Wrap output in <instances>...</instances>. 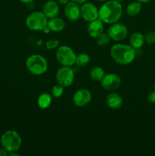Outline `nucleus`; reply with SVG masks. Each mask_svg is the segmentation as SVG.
Listing matches in <instances>:
<instances>
[{
	"instance_id": "f257e3e1",
	"label": "nucleus",
	"mask_w": 155,
	"mask_h": 156,
	"mask_svg": "<svg viewBox=\"0 0 155 156\" xmlns=\"http://www.w3.org/2000/svg\"><path fill=\"white\" fill-rule=\"evenodd\" d=\"M122 6L116 0H108L99 9V19L105 24L118 22L122 15Z\"/></svg>"
},
{
	"instance_id": "f03ea898",
	"label": "nucleus",
	"mask_w": 155,
	"mask_h": 156,
	"mask_svg": "<svg viewBox=\"0 0 155 156\" xmlns=\"http://www.w3.org/2000/svg\"><path fill=\"white\" fill-rule=\"evenodd\" d=\"M110 56L119 65H128L135 59V49L129 44H115L111 47Z\"/></svg>"
},
{
	"instance_id": "7ed1b4c3",
	"label": "nucleus",
	"mask_w": 155,
	"mask_h": 156,
	"mask_svg": "<svg viewBox=\"0 0 155 156\" xmlns=\"http://www.w3.org/2000/svg\"><path fill=\"white\" fill-rule=\"evenodd\" d=\"M2 146L8 152H17L21 148L22 140L21 136L15 130H7L2 134L0 140Z\"/></svg>"
},
{
	"instance_id": "20e7f679",
	"label": "nucleus",
	"mask_w": 155,
	"mask_h": 156,
	"mask_svg": "<svg viewBox=\"0 0 155 156\" xmlns=\"http://www.w3.org/2000/svg\"><path fill=\"white\" fill-rule=\"evenodd\" d=\"M26 67L31 74L40 76L44 74L48 69V62L43 56L33 54L26 60Z\"/></svg>"
},
{
	"instance_id": "39448f33",
	"label": "nucleus",
	"mask_w": 155,
	"mask_h": 156,
	"mask_svg": "<svg viewBox=\"0 0 155 156\" xmlns=\"http://www.w3.org/2000/svg\"><path fill=\"white\" fill-rule=\"evenodd\" d=\"M48 18L41 12H33L27 17L25 21L26 26L29 30L39 31L43 30L47 26Z\"/></svg>"
},
{
	"instance_id": "423d86ee",
	"label": "nucleus",
	"mask_w": 155,
	"mask_h": 156,
	"mask_svg": "<svg viewBox=\"0 0 155 156\" xmlns=\"http://www.w3.org/2000/svg\"><path fill=\"white\" fill-rule=\"evenodd\" d=\"M56 57L58 62L63 66H71L75 63L76 54L68 46L64 45L58 47Z\"/></svg>"
},
{
	"instance_id": "0eeeda50",
	"label": "nucleus",
	"mask_w": 155,
	"mask_h": 156,
	"mask_svg": "<svg viewBox=\"0 0 155 156\" xmlns=\"http://www.w3.org/2000/svg\"><path fill=\"white\" fill-rule=\"evenodd\" d=\"M56 79L58 84L64 88L71 86L74 80V73L71 66H63L57 70Z\"/></svg>"
},
{
	"instance_id": "6e6552de",
	"label": "nucleus",
	"mask_w": 155,
	"mask_h": 156,
	"mask_svg": "<svg viewBox=\"0 0 155 156\" xmlns=\"http://www.w3.org/2000/svg\"><path fill=\"white\" fill-rule=\"evenodd\" d=\"M107 34L111 40L118 42L126 39L128 35V28L125 24L115 22L111 24L108 29Z\"/></svg>"
},
{
	"instance_id": "1a4fd4ad",
	"label": "nucleus",
	"mask_w": 155,
	"mask_h": 156,
	"mask_svg": "<svg viewBox=\"0 0 155 156\" xmlns=\"http://www.w3.org/2000/svg\"><path fill=\"white\" fill-rule=\"evenodd\" d=\"M81 17L88 22L99 18V9L94 3L84 2L81 6Z\"/></svg>"
},
{
	"instance_id": "9d476101",
	"label": "nucleus",
	"mask_w": 155,
	"mask_h": 156,
	"mask_svg": "<svg viewBox=\"0 0 155 156\" xmlns=\"http://www.w3.org/2000/svg\"><path fill=\"white\" fill-rule=\"evenodd\" d=\"M100 82H101V86L105 90L109 91H114L119 88L122 80L119 75L115 73H109L103 76Z\"/></svg>"
},
{
	"instance_id": "9b49d317",
	"label": "nucleus",
	"mask_w": 155,
	"mask_h": 156,
	"mask_svg": "<svg viewBox=\"0 0 155 156\" xmlns=\"http://www.w3.org/2000/svg\"><path fill=\"white\" fill-rule=\"evenodd\" d=\"M92 100V94L86 88H81L74 94L72 101L77 107H84Z\"/></svg>"
},
{
	"instance_id": "f8f14e48",
	"label": "nucleus",
	"mask_w": 155,
	"mask_h": 156,
	"mask_svg": "<svg viewBox=\"0 0 155 156\" xmlns=\"http://www.w3.org/2000/svg\"><path fill=\"white\" fill-rule=\"evenodd\" d=\"M64 13L69 21H78L81 18V7L79 6V4L71 1L65 5Z\"/></svg>"
},
{
	"instance_id": "ddd939ff",
	"label": "nucleus",
	"mask_w": 155,
	"mask_h": 156,
	"mask_svg": "<svg viewBox=\"0 0 155 156\" xmlns=\"http://www.w3.org/2000/svg\"><path fill=\"white\" fill-rule=\"evenodd\" d=\"M42 12L47 18H52L58 16L59 13V4L56 1L49 0L44 3Z\"/></svg>"
},
{
	"instance_id": "4468645a",
	"label": "nucleus",
	"mask_w": 155,
	"mask_h": 156,
	"mask_svg": "<svg viewBox=\"0 0 155 156\" xmlns=\"http://www.w3.org/2000/svg\"><path fill=\"white\" fill-rule=\"evenodd\" d=\"M104 30V25L103 22L98 19L89 22L88 27V34L91 37L97 38L100 34H101Z\"/></svg>"
},
{
	"instance_id": "2eb2a0df",
	"label": "nucleus",
	"mask_w": 155,
	"mask_h": 156,
	"mask_svg": "<svg viewBox=\"0 0 155 156\" xmlns=\"http://www.w3.org/2000/svg\"><path fill=\"white\" fill-rule=\"evenodd\" d=\"M106 103L109 108L112 110H118L122 106V98L115 92H112L106 98Z\"/></svg>"
},
{
	"instance_id": "dca6fc26",
	"label": "nucleus",
	"mask_w": 155,
	"mask_h": 156,
	"mask_svg": "<svg viewBox=\"0 0 155 156\" xmlns=\"http://www.w3.org/2000/svg\"><path fill=\"white\" fill-rule=\"evenodd\" d=\"M47 26H48L51 31L60 32L65 28V23L63 19L58 18L56 16L54 17V18H50L48 23H47Z\"/></svg>"
},
{
	"instance_id": "f3484780",
	"label": "nucleus",
	"mask_w": 155,
	"mask_h": 156,
	"mask_svg": "<svg viewBox=\"0 0 155 156\" xmlns=\"http://www.w3.org/2000/svg\"><path fill=\"white\" fill-rule=\"evenodd\" d=\"M129 43L134 49L141 48L144 43V36L140 32H135L131 35Z\"/></svg>"
},
{
	"instance_id": "a211bd4d",
	"label": "nucleus",
	"mask_w": 155,
	"mask_h": 156,
	"mask_svg": "<svg viewBox=\"0 0 155 156\" xmlns=\"http://www.w3.org/2000/svg\"><path fill=\"white\" fill-rule=\"evenodd\" d=\"M52 103V96L48 93H42L37 98V105L41 109H46Z\"/></svg>"
},
{
	"instance_id": "6ab92c4d",
	"label": "nucleus",
	"mask_w": 155,
	"mask_h": 156,
	"mask_svg": "<svg viewBox=\"0 0 155 156\" xmlns=\"http://www.w3.org/2000/svg\"><path fill=\"white\" fill-rule=\"evenodd\" d=\"M142 9V5L139 2H133L128 5L126 7V14L130 17H134L138 15L141 12Z\"/></svg>"
},
{
	"instance_id": "aec40b11",
	"label": "nucleus",
	"mask_w": 155,
	"mask_h": 156,
	"mask_svg": "<svg viewBox=\"0 0 155 156\" xmlns=\"http://www.w3.org/2000/svg\"><path fill=\"white\" fill-rule=\"evenodd\" d=\"M104 76V70L102 67L100 66L93 67L91 70V73H90V76H91V79L93 81H95V82H100Z\"/></svg>"
},
{
	"instance_id": "412c9836",
	"label": "nucleus",
	"mask_w": 155,
	"mask_h": 156,
	"mask_svg": "<svg viewBox=\"0 0 155 156\" xmlns=\"http://www.w3.org/2000/svg\"><path fill=\"white\" fill-rule=\"evenodd\" d=\"M91 58H90L89 55L87 53H79L78 55H76L75 58V63L77 66L81 67H84L89 64Z\"/></svg>"
},
{
	"instance_id": "4be33fe9",
	"label": "nucleus",
	"mask_w": 155,
	"mask_h": 156,
	"mask_svg": "<svg viewBox=\"0 0 155 156\" xmlns=\"http://www.w3.org/2000/svg\"><path fill=\"white\" fill-rule=\"evenodd\" d=\"M110 37H109V34L106 33H102L101 34L99 35L97 38H96V43L100 47H105L107 44H109V41H110Z\"/></svg>"
},
{
	"instance_id": "5701e85b",
	"label": "nucleus",
	"mask_w": 155,
	"mask_h": 156,
	"mask_svg": "<svg viewBox=\"0 0 155 156\" xmlns=\"http://www.w3.org/2000/svg\"><path fill=\"white\" fill-rule=\"evenodd\" d=\"M64 93V87L59 84L54 85L52 88V96L55 98H60Z\"/></svg>"
},
{
	"instance_id": "b1692460",
	"label": "nucleus",
	"mask_w": 155,
	"mask_h": 156,
	"mask_svg": "<svg viewBox=\"0 0 155 156\" xmlns=\"http://www.w3.org/2000/svg\"><path fill=\"white\" fill-rule=\"evenodd\" d=\"M60 44L59 40H50L46 43V47L47 50H53V49L57 48Z\"/></svg>"
},
{
	"instance_id": "393cba45",
	"label": "nucleus",
	"mask_w": 155,
	"mask_h": 156,
	"mask_svg": "<svg viewBox=\"0 0 155 156\" xmlns=\"http://www.w3.org/2000/svg\"><path fill=\"white\" fill-rule=\"evenodd\" d=\"M144 41L148 44H153L155 43V31H149L144 36Z\"/></svg>"
},
{
	"instance_id": "a878e982",
	"label": "nucleus",
	"mask_w": 155,
	"mask_h": 156,
	"mask_svg": "<svg viewBox=\"0 0 155 156\" xmlns=\"http://www.w3.org/2000/svg\"><path fill=\"white\" fill-rule=\"evenodd\" d=\"M147 99H148L149 102L152 104H155V91H152L147 96Z\"/></svg>"
},
{
	"instance_id": "bb28decb",
	"label": "nucleus",
	"mask_w": 155,
	"mask_h": 156,
	"mask_svg": "<svg viewBox=\"0 0 155 156\" xmlns=\"http://www.w3.org/2000/svg\"><path fill=\"white\" fill-rule=\"evenodd\" d=\"M8 155H9V152H8L7 151L4 149V148H2V149H0V156H6Z\"/></svg>"
},
{
	"instance_id": "cd10ccee",
	"label": "nucleus",
	"mask_w": 155,
	"mask_h": 156,
	"mask_svg": "<svg viewBox=\"0 0 155 156\" xmlns=\"http://www.w3.org/2000/svg\"><path fill=\"white\" fill-rule=\"evenodd\" d=\"M71 0H58V2L59 3V4H61V5H66V4H68V2H71Z\"/></svg>"
},
{
	"instance_id": "c85d7f7f",
	"label": "nucleus",
	"mask_w": 155,
	"mask_h": 156,
	"mask_svg": "<svg viewBox=\"0 0 155 156\" xmlns=\"http://www.w3.org/2000/svg\"><path fill=\"white\" fill-rule=\"evenodd\" d=\"M72 2H74L77 3V4H83V3L86 2L88 0H71Z\"/></svg>"
},
{
	"instance_id": "c756f323",
	"label": "nucleus",
	"mask_w": 155,
	"mask_h": 156,
	"mask_svg": "<svg viewBox=\"0 0 155 156\" xmlns=\"http://www.w3.org/2000/svg\"><path fill=\"white\" fill-rule=\"evenodd\" d=\"M21 2L23 3H30L33 1V0H20Z\"/></svg>"
},
{
	"instance_id": "7c9ffc66",
	"label": "nucleus",
	"mask_w": 155,
	"mask_h": 156,
	"mask_svg": "<svg viewBox=\"0 0 155 156\" xmlns=\"http://www.w3.org/2000/svg\"><path fill=\"white\" fill-rule=\"evenodd\" d=\"M137 1L139 2H141V4H142V3H147V2H150V0H137Z\"/></svg>"
},
{
	"instance_id": "2f4dec72",
	"label": "nucleus",
	"mask_w": 155,
	"mask_h": 156,
	"mask_svg": "<svg viewBox=\"0 0 155 156\" xmlns=\"http://www.w3.org/2000/svg\"><path fill=\"white\" fill-rule=\"evenodd\" d=\"M97 1H99V2H106V1H108V0H97Z\"/></svg>"
},
{
	"instance_id": "473e14b6",
	"label": "nucleus",
	"mask_w": 155,
	"mask_h": 156,
	"mask_svg": "<svg viewBox=\"0 0 155 156\" xmlns=\"http://www.w3.org/2000/svg\"><path fill=\"white\" fill-rule=\"evenodd\" d=\"M153 91H155V83H154V85H153Z\"/></svg>"
},
{
	"instance_id": "72a5a7b5",
	"label": "nucleus",
	"mask_w": 155,
	"mask_h": 156,
	"mask_svg": "<svg viewBox=\"0 0 155 156\" xmlns=\"http://www.w3.org/2000/svg\"><path fill=\"white\" fill-rule=\"evenodd\" d=\"M116 1H118V2H122V1H125V0H116Z\"/></svg>"
},
{
	"instance_id": "f704fd0d",
	"label": "nucleus",
	"mask_w": 155,
	"mask_h": 156,
	"mask_svg": "<svg viewBox=\"0 0 155 156\" xmlns=\"http://www.w3.org/2000/svg\"><path fill=\"white\" fill-rule=\"evenodd\" d=\"M0 144H1V143H0Z\"/></svg>"
}]
</instances>
